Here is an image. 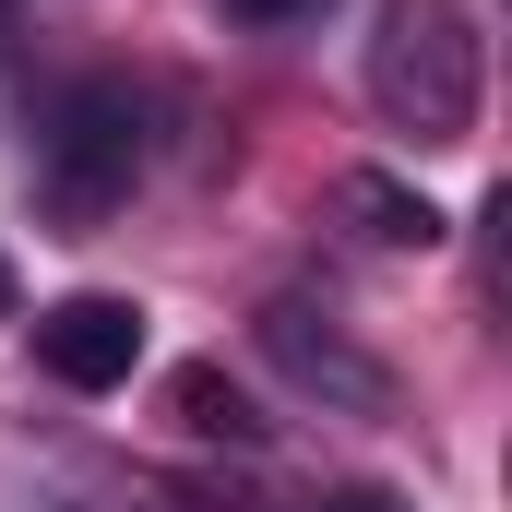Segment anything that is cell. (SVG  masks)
Masks as SVG:
<instances>
[{
	"label": "cell",
	"mask_w": 512,
	"mask_h": 512,
	"mask_svg": "<svg viewBox=\"0 0 512 512\" xmlns=\"http://www.w3.org/2000/svg\"><path fill=\"white\" fill-rule=\"evenodd\" d=\"M12 310H24V274H12V251H0V322H12Z\"/></svg>",
	"instance_id": "9c48e42d"
},
{
	"label": "cell",
	"mask_w": 512,
	"mask_h": 512,
	"mask_svg": "<svg viewBox=\"0 0 512 512\" xmlns=\"http://www.w3.org/2000/svg\"><path fill=\"white\" fill-rule=\"evenodd\" d=\"M310 512H405V501H393V489H322Z\"/></svg>",
	"instance_id": "ba28073f"
},
{
	"label": "cell",
	"mask_w": 512,
	"mask_h": 512,
	"mask_svg": "<svg viewBox=\"0 0 512 512\" xmlns=\"http://www.w3.org/2000/svg\"><path fill=\"white\" fill-rule=\"evenodd\" d=\"M167 417H179L191 441H227V453H251V441H262V405L227 382L215 358H179V370H167Z\"/></svg>",
	"instance_id": "8992f818"
},
{
	"label": "cell",
	"mask_w": 512,
	"mask_h": 512,
	"mask_svg": "<svg viewBox=\"0 0 512 512\" xmlns=\"http://www.w3.org/2000/svg\"><path fill=\"white\" fill-rule=\"evenodd\" d=\"M0 12H12V0H0Z\"/></svg>",
	"instance_id": "30bf717a"
},
{
	"label": "cell",
	"mask_w": 512,
	"mask_h": 512,
	"mask_svg": "<svg viewBox=\"0 0 512 512\" xmlns=\"http://www.w3.org/2000/svg\"><path fill=\"white\" fill-rule=\"evenodd\" d=\"M227 12H239V24H310L322 0H227Z\"/></svg>",
	"instance_id": "52a82bcc"
},
{
	"label": "cell",
	"mask_w": 512,
	"mask_h": 512,
	"mask_svg": "<svg viewBox=\"0 0 512 512\" xmlns=\"http://www.w3.org/2000/svg\"><path fill=\"white\" fill-rule=\"evenodd\" d=\"M251 334H262V358L286 370V393H310L322 417H393V370L346 334V322H322L310 298H274Z\"/></svg>",
	"instance_id": "3957f363"
},
{
	"label": "cell",
	"mask_w": 512,
	"mask_h": 512,
	"mask_svg": "<svg viewBox=\"0 0 512 512\" xmlns=\"http://www.w3.org/2000/svg\"><path fill=\"white\" fill-rule=\"evenodd\" d=\"M36 358H48V382H72V393H120L143 370V310L120 286H72V298L36 310Z\"/></svg>",
	"instance_id": "277c9868"
},
{
	"label": "cell",
	"mask_w": 512,
	"mask_h": 512,
	"mask_svg": "<svg viewBox=\"0 0 512 512\" xmlns=\"http://www.w3.org/2000/svg\"><path fill=\"white\" fill-rule=\"evenodd\" d=\"M334 215H346L358 239H382V251H441V203H429L417 179H393V167H346V179H334Z\"/></svg>",
	"instance_id": "5b68a950"
},
{
	"label": "cell",
	"mask_w": 512,
	"mask_h": 512,
	"mask_svg": "<svg viewBox=\"0 0 512 512\" xmlns=\"http://www.w3.org/2000/svg\"><path fill=\"white\" fill-rule=\"evenodd\" d=\"M370 108L417 143L477 131V12L465 0H382L370 24Z\"/></svg>",
	"instance_id": "6da1fadb"
},
{
	"label": "cell",
	"mask_w": 512,
	"mask_h": 512,
	"mask_svg": "<svg viewBox=\"0 0 512 512\" xmlns=\"http://www.w3.org/2000/svg\"><path fill=\"white\" fill-rule=\"evenodd\" d=\"M36 167H48L60 215L131 203V179H143V108H131V84H72L48 108V131H36Z\"/></svg>",
	"instance_id": "7a4b0ae2"
}]
</instances>
